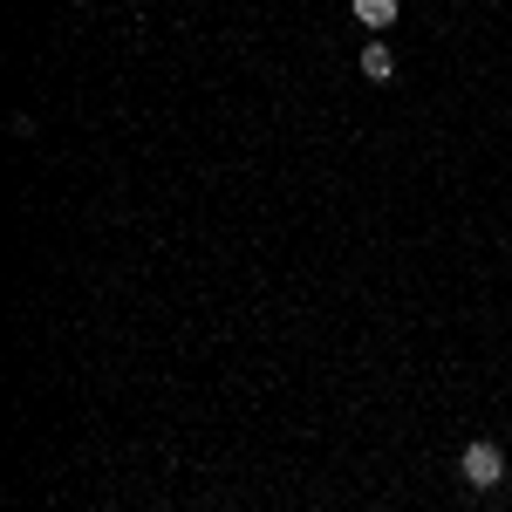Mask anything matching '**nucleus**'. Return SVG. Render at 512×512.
<instances>
[{
	"instance_id": "obj_2",
	"label": "nucleus",
	"mask_w": 512,
	"mask_h": 512,
	"mask_svg": "<svg viewBox=\"0 0 512 512\" xmlns=\"http://www.w3.org/2000/svg\"><path fill=\"white\" fill-rule=\"evenodd\" d=\"M349 7H355V21H362V28H376V35L396 28V14H403V0H349Z\"/></svg>"
},
{
	"instance_id": "obj_3",
	"label": "nucleus",
	"mask_w": 512,
	"mask_h": 512,
	"mask_svg": "<svg viewBox=\"0 0 512 512\" xmlns=\"http://www.w3.org/2000/svg\"><path fill=\"white\" fill-rule=\"evenodd\" d=\"M362 76H369V82H390L396 76V55L383 48V41H369V48H362Z\"/></svg>"
},
{
	"instance_id": "obj_1",
	"label": "nucleus",
	"mask_w": 512,
	"mask_h": 512,
	"mask_svg": "<svg viewBox=\"0 0 512 512\" xmlns=\"http://www.w3.org/2000/svg\"><path fill=\"white\" fill-rule=\"evenodd\" d=\"M499 478H506V451H499L492 437H472V444H465V485L492 492Z\"/></svg>"
}]
</instances>
